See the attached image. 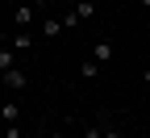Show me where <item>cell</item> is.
Returning a JSON list of instances; mask_svg holds the SVG:
<instances>
[{
    "label": "cell",
    "mask_w": 150,
    "mask_h": 138,
    "mask_svg": "<svg viewBox=\"0 0 150 138\" xmlns=\"http://www.w3.org/2000/svg\"><path fill=\"white\" fill-rule=\"evenodd\" d=\"M29 46H33V34L29 29H17L13 34V50H29Z\"/></svg>",
    "instance_id": "cell-6"
},
{
    "label": "cell",
    "mask_w": 150,
    "mask_h": 138,
    "mask_svg": "<svg viewBox=\"0 0 150 138\" xmlns=\"http://www.w3.org/2000/svg\"><path fill=\"white\" fill-rule=\"evenodd\" d=\"M46 138H67V134H46Z\"/></svg>",
    "instance_id": "cell-14"
},
{
    "label": "cell",
    "mask_w": 150,
    "mask_h": 138,
    "mask_svg": "<svg viewBox=\"0 0 150 138\" xmlns=\"http://www.w3.org/2000/svg\"><path fill=\"white\" fill-rule=\"evenodd\" d=\"M71 13H75V21H88V17L96 13V4H92V0H79V4H75Z\"/></svg>",
    "instance_id": "cell-8"
},
{
    "label": "cell",
    "mask_w": 150,
    "mask_h": 138,
    "mask_svg": "<svg viewBox=\"0 0 150 138\" xmlns=\"http://www.w3.org/2000/svg\"><path fill=\"white\" fill-rule=\"evenodd\" d=\"M142 84H146V92H150V71H142Z\"/></svg>",
    "instance_id": "cell-13"
},
{
    "label": "cell",
    "mask_w": 150,
    "mask_h": 138,
    "mask_svg": "<svg viewBox=\"0 0 150 138\" xmlns=\"http://www.w3.org/2000/svg\"><path fill=\"white\" fill-rule=\"evenodd\" d=\"M17 122H21V105H0V126H17Z\"/></svg>",
    "instance_id": "cell-3"
},
{
    "label": "cell",
    "mask_w": 150,
    "mask_h": 138,
    "mask_svg": "<svg viewBox=\"0 0 150 138\" xmlns=\"http://www.w3.org/2000/svg\"><path fill=\"white\" fill-rule=\"evenodd\" d=\"M79 75H83V80H96V75H100V63H96V59H83V63H79Z\"/></svg>",
    "instance_id": "cell-9"
},
{
    "label": "cell",
    "mask_w": 150,
    "mask_h": 138,
    "mask_svg": "<svg viewBox=\"0 0 150 138\" xmlns=\"http://www.w3.org/2000/svg\"><path fill=\"white\" fill-rule=\"evenodd\" d=\"M13 63H17V50L4 46V50H0V80H4V71H13Z\"/></svg>",
    "instance_id": "cell-5"
},
{
    "label": "cell",
    "mask_w": 150,
    "mask_h": 138,
    "mask_svg": "<svg viewBox=\"0 0 150 138\" xmlns=\"http://www.w3.org/2000/svg\"><path fill=\"white\" fill-rule=\"evenodd\" d=\"M38 4H46V0H38Z\"/></svg>",
    "instance_id": "cell-15"
},
{
    "label": "cell",
    "mask_w": 150,
    "mask_h": 138,
    "mask_svg": "<svg viewBox=\"0 0 150 138\" xmlns=\"http://www.w3.org/2000/svg\"><path fill=\"white\" fill-rule=\"evenodd\" d=\"M13 21H17V29H29L33 25V4H17L13 9Z\"/></svg>",
    "instance_id": "cell-2"
},
{
    "label": "cell",
    "mask_w": 150,
    "mask_h": 138,
    "mask_svg": "<svg viewBox=\"0 0 150 138\" xmlns=\"http://www.w3.org/2000/svg\"><path fill=\"white\" fill-rule=\"evenodd\" d=\"M21 4H25V0H21Z\"/></svg>",
    "instance_id": "cell-17"
},
{
    "label": "cell",
    "mask_w": 150,
    "mask_h": 138,
    "mask_svg": "<svg viewBox=\"0 0 150 138\" xmlns=\"http://www.w3.org/2000/svg\"><path fill=\"white\" fill-rule=\"evenodd\" d=\"M83 138H104V130H100V126H88V130H83Z\"/></svg>",
    "instance_id": "cell-11"
},
{
    "label": "cell",
    "mask_w": 150,
    "mask_h": 138,
    "mask_svg": "<svg viewBox=\"0 0 150 138\" xmlns=\"http://www.w3.org/2000/svg\"><path fill=\"white\" fill-rule=\"evenodd\" d=\"M142 4H150V0H142Z\"/></svg>",
    "instance_id": "cell-16"
},
{
    "label": "cell",
    "mask_w": 150,
    "mask_h": 138,
    "mask_svg": "<svg viewBox=\"0 0 150 138\" xmlns=\"http://www.w3.org/2000/svg\"><path fill=\"white\" fill-rule=\"evenodd\" d=\"M92 59H96L100 67H104V63H112V42H96V46H92Z\"/></svg>",
    "instance_id": "cell-4"
},
{
    "label": "cell",
    "mask_w": 150,
    "mask_h": 138,
    "mask_svg": "<svg viewBox=\"0 0 150 138\" xmlns=\"http://www.w3.org/2000/svg\"><path fill=\"white\" fill-rule=\"evenodd\" d=\"M0 84H8L13 92H25V88H29V75H25V71H17V67H13V71H4V80H0Z\"/></svg>",
    "instance_id": "cell-1"
},
{
    "label": "cell",
    "mask_w": 150,
    "mask_h": 138,
    "mask_svg": "<svg viewBox=\"0 0 150 138\" xmlns=\"http://www.w3.org/2000/svg\"><path fill=\"white\" fill-rule=\"evenodd\" d=\"M0 138H21V126H0Z\"/></svg>",
    "instance_id": "cell-10"
},
{
    "label": "cell",
    "mask_w": 150,
    "mask_h": 138,
    "mask_svg": "<svg viewBox=\"0 0 150 138\" xmlns=\"http://www.w3.org/2000/svg\"><path fill=\"white\" fill-rule=\"evenodd\" d=\"M63 34V17H50V21H42V38H59Z\"/></svg>",
    "instance_id": "cell-7"
},
{
    "label": "cell",
    "mask_w": 150,
    "mask_h": 138,
    "mask_svg": "<svg viewBox=\"0 0 150 138\" xmlns=\"http://www.w3.org/2000/svg\"><path fill=\"white\" fill-rule=\"evenodd\" d=\"M104 138H125V134L121 130H104Z\"/></svg>",
    "instance_id": "cell-12"
}]
</instances>
